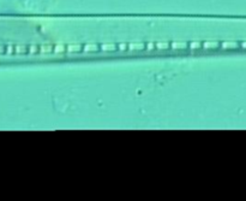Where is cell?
Listing matches in <instances>:
<instances>
[{
    "mask_svg": "<svg viewBox=\"0 0 246 201\" xmlns=\"http://www.w3.org/2000/svg\"><path fill=\"white\" fill-rule=\"evenodd\" d=\"M145 48V43L143 42H131L127 45V49L130 51H142Z\"/></svg>",
    "mask_w": 246,
    "mask_h": 201,
    "instance_id": "cell-2",
    "label": "cell"
},
{
    "mask_svg": "<svg viewBox=\"0 0 246 201\" xmlns=\"http://www.w3.org/2000/svg\"><path fill=\"white\" fill-rule=\"evenodd\" d=\"M98 48H100V47H98V45H97V43H92V42H89V43H85V45L83 46L82 51H83V52H87V53H89V52H96V51H97Z\"/></svg>",
    "mask_w": 246,
    "mask_h": 201,
    "instance_id": "cell-5",
    "label": "cell"
},
{
    "mask_svg": "<svg viewBox=\"0 0 246 201\" xmlns=\"http://www.w3.org/2000/svg\"><path fill=\"white\" fill-rule=\"evenodd\" d=\"M145 48H147V49H149V51L154 49V48H155V43H154V42H149V43H145Z\"/></svg>",
    "mask_w": 246,
    "mask_h": 201,
    "instance_id": "cell-15",
    "label": "cell"
},
{
    "mask_svg": "<svg viewBox=\"0 0 246 201\" xmlns=\"http://www.w3.org/2000/svg\"><path fill=\"white\" fill-rule=\"evenodd\" d=\"M100 49H102L103 52H113L117 49V45L113 42H107V43H102L100 46Z\"/></svg>",
    "mask_w": 246,
    "mask_h": 201,
    "instance_id": "cell-4",
    "label": "cell"
},
{
    "mask_svg": "<svg viewBox=\"0 0 246 201\" xmlns=\"http://www.w3.org/2000/svg\"><path fill=\"white\" fill-rule=\"evenodd\" d=\"M52 52H53V45H51V43H45V45H41V46H40L38 53H41V54H48V53H52Z\"/></svg>",
    "mask_w": 246,
    "mask_h": 201,
    "instance_id": "cell-6",
    "label": "cell"
},
{
    "mask_svg": "<svg viewBox=\"0 0 246 201\" xmlns=\"http://www.w3.org/2000/svg\"><path fill=\"white\" fill-rule=\"evenodd\" d=\"M155 48H157V49H168L169 48V42H166V41L156 42L155 43Z\"/></svg>",
    "mask_w": 246,
    "mask_h": 201,
    "instance_id": "cell-9",
    "label": "cell"
},
{
    "mask_svg": "<svg viewBox=\"0 0 246 201\" xmlns=\"http://www.w3.org/2000/svg\"><path fill=\"white\" fill-rule=\"evenodd\" d=\"M187 47H190V49H197V48H201V47H202V43L198 42V41H192V42L188 43Z\"/></svg>",
    "mask_w": 246,
    "mask_h": 201,
    "instance_id": "cell-10",
    "label": "cell"
},
{
    "mask_svg": "<svg viewBox=\"0 0 246 201\" xmlns=\"http://www.w3.org/2000/svg\"><path fill=\"white\" fill-rule=\"evenodd\" d=\"M117 48L120 49V51H126L127 49V43H119V45H117Z\"/></svg>",
    "mask_w": 246,
    "mask_h": 201,
    "instance_id": "cell-14",
    "label": "cell"
},
{
    "mask_svg": "<svg viewBox=\"0 0 246 201\" xmlns=\"http://www.w3.org/2000/svg\"><path fill=\"white\" fill-rule=\"evenodd\" d=\"M28 52V47L25 45H16L15 46V53L17 54H25Z\"/></svg>",
    "mask_w": 246,
    "mask_h": 201,
    "instance_id": "cell-8",
    "label": "cell"
},
{
    "mask_svg": "<svg viewBox=\"0 0 246 201\" xmlns=\"http://www.w3.org/2000/svg\"><path fill=\"white\" fill-rule=\"evenodd\" d=\"M5 52H6L7 54H12V53H15V47H13L12 45H7V47H6Z\"/></svg>",
    "mask_w": 246,
    "mask_h": 201,
    "instance_id": "cell-13",
    "label": "cell"
},
{
    "mask_svg": "<svg viewBox=\"0 0 246 201\" xmlns=\"http://www.w3.org/2000/svg\"><path fill=\"white\" fill-rule=\"evenodd\" d=\"M2 53H5V47L2 45H0V54H2Z\"/></svg>",
    "mask_w": 246,
    "mask_h": 201,
    "instance_id": "cell-16",
    "label": "cell"
},
{
    "mask_svg": "<svg viewBox=\"0 0 246 201\" xmlns=\"http://www.w3.org/2000/svg\"><path fill=\"white\" fill-rule=\"evenodd\" d=\"M53 52L55 54H60V53H65L66 52V46L64 43H57L53 45Z\"/></svg>",
    "mask_w": 246,
    "mask_h": 201,
    "instance_id": "cell-7",
    "label": "cell"
},
{
    "mask_svg": "<svg viewBox=\"0 0 246 201\" xmlns=\"http://www.w3.org/2000/svg\"><path fill=\"white\" fill-rule=\"evenodd\" d=\"M82 45L81 43H70L66 46V52L67 53H77L82 51Z\"/></svg>",
    "mask_w": 246,
    "mask_h": 201,
    "instance_id": "cell-1",
    "label": "cell"
},
{
    "mask_svg": "<svg viewBox=\"0 0 246 201\" xmlns=\"http://www.w3.org/2000/svg\"><path fill=\"white\" fill-rule=\"evenodd\" d=\"M217 45H218L217 42H208V41L202 43V46H203L204 48H213V47H216Z\"/></svg>",
    "mask_w": 246,
    "mask_h": 201,
    "instance_id": "cell-12",
    "label": "cell"
},
{
    "mask_svg": "<svg viewBox=\"0 0 246 201\" xmlns=\"http://www.w3.org/2000/svg\"><path fill=\"white\" fill-rule=\"evenodd\" d=\"M38 47L36 46V45H30V47L28 48V52L30 53V54H36V53H38Z\"/></svg>",
    "mask_w": 246,
    "mask_h": 201,
    "instance_id": "cell-11",
    "label": "cell"
},
{
    "mask_svg": "<svg viewBox=\"0 0 246 201\" xmlns=\"http://www.w3.org/2000/svg\"><path fill=\"white\" fill-rule=\"evenodd\" d=\"M188 46L187 42H184V41H173L169 43V47L172 49H184Z\"/></svg>",
    "mask_w": 246,
    "mask_h": 201,
    "instance_id": "cell-3",
    "label": "cell"
}]
</instances>
